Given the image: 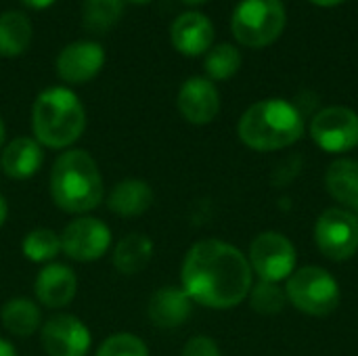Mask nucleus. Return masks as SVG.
<instances>
[{"label": "nucleus", "instance_id": "obj_1", "mask_svg": "<svg viewBox=\"0 0 358 356\" xmlns=\"http://www.w3.org/2000/svg\"><path fill=\"white\" fill-rule=\"evenodd\" d=\"M254 285V273L241 250L220 239H201L185 256L180 287L193 304L227 311L239 306Z\"/></svg>", "mask_w": 358, "mask_h": 356}, {"label": "nucleus", "instance_id": "obj_2", "mask_svg": "<svg viewBox=\"0 0 358 356\" xmlns=\"http://www.w3.org/2000/svg\"><path fill=\"white\" fill-rule=\"evenodd\" d=\"M103 176L84 149H67L50 170V197L59 210L84 216L103 201Z\"/></svg>", "mask_w": 358, "mask_h": 356}, {"label": "nucleus", "instance_id": "obj_3", "mask_svg": "<svg viewBox=\"0 0 358 356\" xmlns=\"http://www.w3.org/2000/svg\"><path fill=\"white\" fill-rule=\"evenodd\" d=\"M237 132L241 143L254 151H279L302 138L304 118L285 99H264L243 111Z\"/></svg>", "mask_w": 358, "mask_h": 356}, {"label": "nucleus", "instance_id": "obj_4", "mask_svg": "<svg viewBox=\"0 0 358 356\" xmlns=\"http://www.w3.org/2000/svg\"><path fill=\"white\" fill-rule=\"evenodd\" d=\"M86 128V109L78 94L65 86H50L38 94L31 107V130L40 145L67 149Z\"/></svg>", "mask_w": 358, "mask_h": 356}, {"label": "nucleus", "instance_id": "obj_5", "mask_svg": "<svg viewBox=\"0 0 358 356\" xmlns=\"http://www.w3.org/2000/svg\"><path fill=\"white\" fill-rule=\"evenodd\" d=\"M285 21L283 0H239L231 17V29L239 44L264 48L283 34Z\"/></svg>", "mask_w": 358, "mask_h": 356}, {"label": "nucleus", "instance_id": "obj_6", "mask_svg": "<svg viewBox=\"0 0 358 356\" xmlns=\"http://www.w3.org/2000/svg\"><path fill=\"white\" fill-rule=\"evenodd\" d=\"M287 302L310 317H327L340 304V285L331 273L321 266L294 271L285 285Z\"/></svg>", "mask_w": 358, "mask_h": 356}, {"label": "nucleus", "instance_id": "obj_7", "mask_svg": "<svg viewBox=\"0 0 358 356\" xmlns=\"http://www.w3.org/2000/svg\"><path fill=\"white\" fill-rule=\"evenodd\" d=\"M248 262L260 281L279 283L296 269V248L283 233L266 231L252 241Z\"/></svg>", "mask_w": 358, "mask_h": 356}, {"label": "nucleus", "instance_id": "obj_8", "mask_svg": "<svg viewBox=\"0 0 358 356\" xmlns=\"http://www.w3.org/2000/svg\"><path fill=\"white\" fill-rule=\"evenodd\" d=\"M315 241L325 258L334 262L350 260L358 250L357 216L344 208L325 210L315 225Z\"/></svg>", "mask_w": 358, "mask_h": 356}, {"label": "nucleus", "instance_id": "obj_9", "mask_svg": "<svg viewBox=\"0 0 358 356\" xmlns=\"http://www.w3.org/2000/svg\"><path fill=\"white\" fill-rule=\"evenodd\" d=\"M310 136L327 153L350 151L358 145V113L344 105L325 107L313 118Z\"/></svg>", "mask_w": 358, "mask_h": 356}, {"label": "nucleus", "instance_id": "obj_10", "mask_svg": "<svg viewBox=\"0 0 358 356\" xmlns=\"http://www.w3.org/2000/svg\"><path fill=\"white\" fill-rule=\"evenodd\" d=\"M111 248L109 227L94 216H78L61 233V252L78 262H94Z\"/></svg>", "mask_w": 358, "mask_h": 356}, {"label": "nucleus", "instance_id": "obj_11", "mask_svg": "<svg viewBox=\"0 0 358 356\" xmlns=\"http://www.w3.org/2000/svg\"><path fill=\"white\" fill-rule=\"evenodd\" d=\"M40 342L48 356H86L92 344L90 329L73 315H55L40 329Z\"/></svg>", "mask_w": 358, "mask_h": 356}, {"label": "nucleus", "instance_id": "obj_12", "mask_svg": "<svg viewBox=\"0 0 358 356\" xmlns=\"http://www.w3.org/2000/svg\"><path fill=\"white\" fill-rule=\"evenodd\" d=\"M105 65V50L92 40H76L67 44L57 57V73L69 84H84L92 80Z\"/></svg>", "mask_w": 358, "mask_h": 356}, {"label": "nucleus", "instance_id": "obj_13", "mask_svg": "<svg viewBox=\"0 0 358 356\" xmlns=\"http://www.w3.org/2000/svg\"><path fill=\"white\" fill-rule=\"evenodd\" d=\"M180 115L195 126L210 124L220 111V94L210 78L193 76L182 82L176 99Z\"/></svg>", "mask_w": 358, "mask_h": 356}, {"label": "nucleus", "instance_id": "obj_14", "mask_svg": "<svg viewBox=\"0 0 358 356\" xmlns=\"http://www.w3.org/2000/svg\"><path fill=\"white\" fill-rule=\"evenodd\" d=\"M170 38L178 52L187 57H197L212 48L214 25L203 13L187 10L174 19L170 27Z\"/></svg>", "mask_w": 358, "mask_h": 356}, {"label": "nucleus", "instance_id": "obj_15", "mask_svg": "<svg viewBox=\"0 0 358 356\" xmlns=\"http://www.w3.org/2000/svg\"><path fill=\"white\" fill-rule=\"evenodd\" d=\"M34 292L40 304L46 308H63L73 302L78 292V277L76 273L59 262L44 264L36 277Z\"/></svg>", "mask_w": 358, "mask_h": 356}, {"label": "nucleus", "instance_id": "obj_16", "mask_svg": "<svg viewBox=\"0 0 358 356\" xmlns=\"http://www.w3.org/2000/svg\"><path fill=\"white\" fill-rule=\"evenodd\" d=\"M193 311V300L187 296L182 287H162L157 290L147 306V315L155 327L162 329H174L182 325Z\"/></svg>", "mask_w": 358, "mask_h": 356}, {"label": "nucleus", "instance_id": "obj_17", "mask_svg": "<svg viewBox=\"0 0 358 356\" xmlns=\"http://www.w3.org/2000/svg\"><path fill=\"white\" fill-rule=\"evenodd\" d=\"M42 162H44L42 145L31 136L13 138L2 149V155H0L2 172L15 180H25L29 176H34L42 168Z\"/></svg>", "mask_w": 358, "mask_h": 356}, {"label": "nucleus", "instance_id": "obj_18", "mask_svg": "<svg viewBox=\"0 0 358 356\" xmlns=\"http://www.w3.org/2000/svg\"><path fill=\"white\" fill-rule=\"evenodd\" d=\"M107 206L113 214L124 218L141 216L153 206V189L141 178H126L111 189Z\"/></svg>", "mask_w": 358, "mask_h": 356}, {"label": "nucleus", "instance_id": "obj_19", "mask_svg": "<svg viewBox=\"0 0 358 356\" xmlns=\"http://www.w3.org/2000/svg\"><path fill=\"white\" fill-rule=\"evenodd\" d=\"M153 258V241L143 233H130L113 248V266L122 275H136Z\"/></svg>", "mask_w": 358, "mask_h": 356}, {"label": "nucleus", "instance_id": "obj_20", "mask_svg": "<svg viewBox=\"0 0 358 356\" xmlns=\"http://www.w3.org/2000/svg\"><path fill=\"white\" fill-rule=\"evenodd\" d=\"M325 187L329 195L348 206L358 208V162L355 159H336L325 172Z\"/></svg>", "mask_w": 358, "mask_h": 356}, {"label": "nucleus", "instance_id": "obj_21", "mask_svg": "<svg viewBox=\"0 0 358 356\" xmlns=\"http://www.w3.org/2000/svg\"><path fill=\"white\" fill-rule=\"evenodd\" d=\"M0 321L10 336L29 338L34 332H38L42 315L38 304H34L29 298H10L0 308Z\"/></svg>", "mask_w": 358, "mask_h": 356}, {"label": "nucleus", "instance_id": "obj_22", "mask_svg": "<svg viewBox=\"0 0 358 356\" xmlns=\"http://www.w3.org/2000/svg\"><path fill=\"white\" fill-rule=\"evenodd\" d=\"M31 42V23L19 10H6L0 15V55L17 57Z\"/></svg>", "mask_w": 358, "mask_h": 356}, {"label": "nucleus", "instance_id": "obj_23", "mask_svg": "<svg viewBox=\"0 0 358 356\" xmlns=\"http://www.w3.org/2000/svg\"><path fill=\"white\" fill-rule=\"evenodd\" d=\"M23 256L36 264H50L61 254V235L52 229H34L23 237Z\"/></svg>", "mask_w": 358, "mask_h": 356}, {"label": "nucleus", "instance_id": "obj_24", "mask_svg": "<svg viewBox=\"0 0 358 356\" xmlns=\"http://www.w3.org/2000/svg\"><path fill=\"white\" fill-rule=\"evenodd\" d=\"M203 67L210 80H218V82L231 80L241 67V52L233 44H227V42L216 44L208 50Z\"/></svg>", "mask_w": 358, "mask_h": 356}, {"label": "nucleus", "instance_id": "obj_25", "mask_svg": "<svg viewBox=\"0 0 358 356\" xmlns=\"http://www.w3.org/2000/svg\"><path fill=\"white\" fill-rule=\"evenodd\" d=\"M124 13V0H84L82 23L90 31L109 29Z\"/></svg>", "mask_w": 358, "mask_h": 356}, {"label": "nucleus", "instance_id": "obj_26", "mask_svg": "<svg viewBox=\"0 0 358 356\" xmlns=\"http://www.w3.org/2000/svg\"><path fill=\"white\" fill-rule=\"evenodd\" d=\"M248 298H250V306L260 315H277L287 304L285 290L279 287V283H271V281H260L252 285Z\"/></svg>", "mask_w": 358, "mask_h": 356}, {"label": "nucleus", "instance_id": "obj_27", "mask_svg": "<svg viewBox=\"0 0 358 356\" xmlns=\"http://www.w3.org/2000/svg\"><path fill=\"white\" fill-rule=\"evenodd\" d=\"M94 356H149V348L138 336L124 332L109 336Z\"/></svg>", "mask_w": 358, "mask_h": 356}, {"label": "nucleus", "instance_id": "obj_28", "mask_svg": "<svg viewBox=\"0 0 358 356\" xmlns=\"http://www.w3.org/2000/svg\"><path fill=\"white\" fill-rule=\"evenodd\" d=\"M182 356H222L218 344L208 338V336H195L191 338L185 348H182Z\"/></svg>", "mask_w": 358, "mask_h": 356}, {"label": "nucleus", "instance_id": "obj_29", "mask_svg": "<svg viewBox=\"0 0 358 356\" xmlns=\"http://www.w3.org/2000/svg\"><path fill=\"white\" fill-rule=\"evenodd\" d=\"M0 356H19V355H17V348H15L8 340L0 338Z\"/></svg>", "mask_w": 358, "mask_h": 356}, {"label": "nucleus", "instance_id": "obj_30", "mask_svg": "<svg viewBox=\"0 0 358 356\" xmlns=\"http://www.w3.org/2000/svg\"><path fill=\"white\" fill-rule=\"evenodd\" d=\"M23 4H27V6H31V8H46V6H50L55 0H21Z\"/></svg>", "mask_w": 358, "mask_h": 356}, {"label": "nucleus", "instance_id": "obj_31", "mask_svg": "<svg viewBox=\"0 0 358 356\" xmlns=\"http://www.w3.org/2000/svg\"><path fill=\"white\" fill-rule=\"evenodd\" d=\"M6 216H8V206H6L4 195H0V227L6 222Z\"/></svg>", "mask_w": 358, "mask_h": 356}, {"label": "nucleus", "instance_id": "obj_32", "mask_svg": "<svg viewBox=\"0 0 358 356\" xmlns=\"http://www.w3.org/2000/svg\"><path fill=\"white\" fill-rule=\"evenodd\" d=\"M310 2L317 6H336V4H342L344 0H310Z\"/></svg>", "mask_w": 358, "mask_h": 356}, {"label": "nucleus", "instance_id": "obj_33", "mask_svg": "<svg viewBox=\"0 0 358 356\" xmlns=\"http://www.w3.org/2000/svg\"><path fill=\"white\" fill-rule=\"evenodd\" d=\"M4 136H6V130H4V124H2V120H0V147H2V143H4Z\"/></svg>", "mask_w": 358, "mask_h": 356}, {"label": "nucleus", "instance_id": "obj_34", "mask_svg": "<svg viewBox=\"0 0 358 356\" xmlns=\"http://www.w3.org/2000/svg\"><path fill=\"white\" fill-rule=\"evenodd\" d=\"M185 2H189V4H199V2H206V0H185Z\"/></svg>", "mask_w": 358, "mask_h": 356}, {"label": "nucleus", "instance_id": "obj_35", "mask_svg": "<svg viewBox=\"0 0 358 356\" xmlns=\"http://www.w3.org/2000/svg\"><path fill=\"white\" fill-rule=\"evenodd\" d=\"M355 216H357V220H358V208H355V212H352Z\"/></svg>", "mask_w": 358, "mask_h": 356}, {"label": "nucleus", "instance_id": "obj_36", "mask_svg": "<svg viewBox=\"0 0 358 356\" xmlns=\"http://www.w3.org/2000/svg\"><path fill=\"white\" fill-rule=\"evenodd\" d=\"M132 2H149V0H132Z\"/></svg>", "mask_w": 358, "mask_h": 356}]
</instances>
